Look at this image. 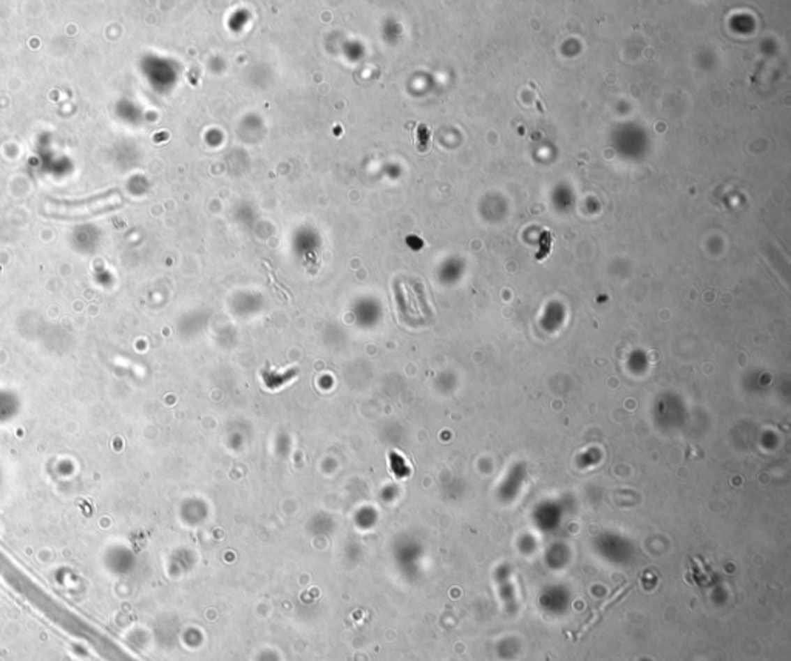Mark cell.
<instances>
[{
	"label": "cell",
	"mask_w": 791,
	"mask_h": 661,
	"mask_svg": "<svg viewBox=\"0 0 791 661\" xmlns=\"http://www.w3.org/2000/svg\"><path fill=\"white\" fill-rule=\"evenodd\" d=\"M119 203L121 198L118 193L110 192L107 195L90 198L89 201H81V203H50L45 206V213L57 218L79 220L104 212Z\"/></svg>",
	"instance_id": "cell-1"
}]
</instances>
